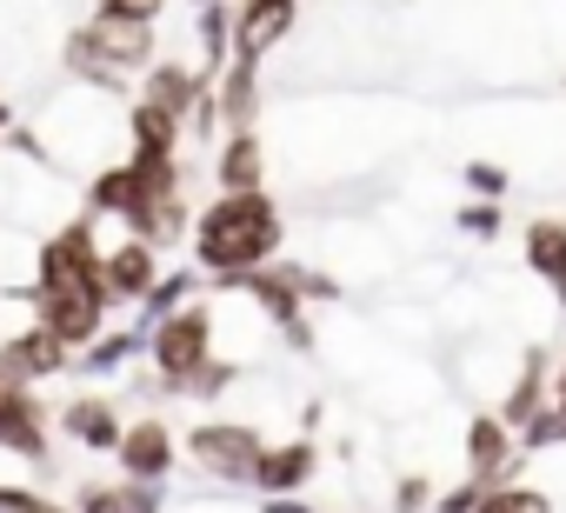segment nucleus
<instances>
[{
    "mask_svg": "<svg viewBox=\"0 0 566 513\" xmlns=\"http://www.w3.org/2000/svg\"><path fill=\"white\" fill-rule=\"evenodd\" d=\"M273 247H280V213L260 187H220V200L200 207L193 220V261L220 281L260 268Z\"/></svg>",
    "mask_w": 566,
    "mask_h": 513,
    "instance_id": "f257e3e1",
    "label": "nucleus"
},
{
    "mask_svg": "<svg viewBox=\"0 0 566 513\" xmlns=\"http://www.w3.org/2000/svg\"><path fill=\"white\" fill-rule=\"evenodd\" d=\"M147 61H154V21L127 14H94L61 41V67L94 94H120L134 74H147Z\"/></svg>",
    "mask_w": 566,
    "mask_h": 513,
    "instance_id": "f03ea898",
    "label": "nucleus"
},
{
    "mask_svg": "<svg viewBox=\"0 0 566 513\" xmlns=\"http://www.w3.org/2000/svg\"><path fill=\"white\" fill-rule=\"evenodd\" d=\"M28 281H34V287H94V281H101V227H94L87 207L67 213L54 233L34 240Z\"/></svg>",
    "mask_w": 566,
    "mask_h": 513,
    "instance_id": "7ed1b4c3",
    "label": "nucleus"
},
{
    "mask_svg": "<svg viewBox=\"0 0 566 513\" xmlns=\"http://www.w3.org/2000/svg\"><path fill=\"white\" fill-rule=\"evenodd\" d=\"M147 354H154V374L167 394H187L193 367L213 354V314L207 307H174L147 327Z\"/></svg>",
    "mask_w": 566,
    "mask_h": 513,
    "instance_id": "20e7f679",
    "label": "nucleus"
},
{
    "mask_svg": "<svg viewBox=\"0 0 566 513\" xmlns=\"http://www.w3.org/2000/svg\"><path fill=\"white\" fill-rule=\"evenodd\" d=\"M21 294H28V321H41L67 354H81V347L107 327V314H114L107 294H101V281H94V287H34V281H28Z\"/></svg>",
    "mask_w": 566,
    "mask_h": 513,
    "instance_id": "39448f33",
    "label": "nucleus"
},
{
    "mask_svg": "<svg viewBox=\"0 0 566 513\" xmlns=\"http://www.w3.org/2000/svg\"><path fill=\"white\" fill-rule=\"evenodd\" d=\"M0 453H14L28 467H54V407L21 380H0Z\"/></svg>",
    "mask_w": 566,
    "mask_h": 513,
    "instance_id": "423d86ee",
    "label": "nucleus"
},
{
    "mask_svg": "<svg viewBox=\"0 0 566 513\" xmlns=\"http://www.w3.org/2000/svg\"><path fill=\"white\" fill-rule=\"evenodd\" d=\"M154 281H160V247H154V240L127 233V240L101 247V294H107V307H134V301H147Z\"/></svg>",
    "mask_w": 566,
    "mask_h": 513,
    "instance_id": "0eeeda50",
    "label": "nucleus"
},
{
    "mask_svg": "<svg viewBox=\"0 0 566 513\" xmlns=\"http://www.w3.org/2000/svg\"><path fill=\"white\" fill-rule=\"evenodd\" d=\"M74 354L41 327V321H21L14 334H0V380H21V387H41L54 374H67Z\"/></svg>",
    "mask_w": 566,
    "mask_h": 513,
    "instance_id": "6e6552de",
    "label": "nucleus"
},
{
    "mask_svg": "<svg viewBox=\"0 0 566 513\" xmlns=\"http://www.w3.org/2000/svg\"><path fill=\"white\" fill-rule=\"evenodd\" d=\"M114 460H120V473L127 480H167L174 473V460H180V440H174V427L167 420H134V427H120V440H114Z\"/></svg>",
    "mask_w": 566,
    "mask_h": 513,
    "instance_id": "1a4fd4ad",
    "label": "nucleus"
},
{
    "mask_svg": "<svg viewBox=\"0 0 566 513\" xmlns=\"http://www.w3.org/2000/svg\"><path fill=\"white\" fill-rule=\"evenodd\" d=\"M187 453L213 473V480H247L253 453H260V433L253 427H233V420H207L187 433Z\"/></svg>",
    "mask_w": 566,
    "mask_h": 513,
    "instance_id": "9d476101",
    "label": "nucleus"
},
{
    "mask_svg": "<svg viewBox=\"0 0 566 513\" xmlns=\"http://www.w3.org/2000/svg\"><path fill=\"white\" fill-rule=\"evenodd\" d=\"M54 427L74 440V447H87V453H114V440H120V407L114 400H101V394H74V400H61L54 407Z\"/></svg>",
    "mask_w": 566,
    "mask_h": 513,
    "instance_id": "9b49d317",
    "label": "nucleus"
},
{
    "mask_svg": "<svg viewBox=\"0 0 566 513\" xmlns=\"http://www.w3.org/2000/svg\"><path fill=\"white\" fill-rule=\"evenodd\" d=\"M74 513H160V486L154 480H87L74 493Z\"/></svg>",
    "mask_w": 566,
    "mask_h": 513,
    "instance_id": "f8f14e48",
    "label": "nucleus"
},
{
    "mask_svg": "<svg viewBox=\"0 0 566 513\" xmlns=\"http://www.w3.org/2000/svg\"><path fill=\"white\" fill-rule=\"evenodd\" d=\"M207 94V81L200 74H187L180 61H147V94L140 101H154V107H167L180 127H187V114H193V101Z\"/></svg>",
    "mask_w": 566,
    "mask_h": 513,
    "instance_id": "ddd939ff",
    "label": "nucleus"
},
{
    "mask_svg": "<svg viewBox=\"0 0 566 513\" xmlns=\"http://www.w3.org/2000/svg\"><path fill=\"white\" fill-rule=\"evenodd\" d=\"M127 140H134V160H167V154H180V121L154 101H134L127 107Z\"/></svg>",
    "mask_w": 566,
    "mask_h": 513,
    "instance_id": "4468645a",
    "label": "nucleus"
},
{
    "mask_svg": "<svg viewBox=\"0 0 566 513\" xmlns=\"http://www.w3.org/2000/svg\"><path fill=\"white\" fill-rule=\"evenodd\" d=\"M307 473H314V453H307V447H273V453L260 447V453H253V467H247V480H253V486H266V493H294Z\"/></svg>",
    "mask_w": 566,
    "mask_h": 513,
    "instance_id": "2eb2a0df",
    "label": "nucleus"
},
{
    "mask_svg": "<svg viewBox=\"0 0 566 513\" xmlns=\"http://www.w3.org/2000/svg\"><path fill=\"white\" fill-rule=\"evenodd\" d=\"M220 187H260V140L247 127H233V140L220 147Z\"/></svg>",
    "mask_w": 566,
    "mask_h": 513,
    "instance_id": "dca6fc26",
    "label": "nucleus"
},
{
    "mask_svg": "<svg viewBox=\"0 0 566 513\" xmlns=\"http://www.w3.org/2000/svg\"><path fill=\"white\" fill-rule=\"evenodd\" d=\"M167 0H94V14H127V21H160Z\"/></svg>",
    "mask_w": 566,
    "mask_h": 513,
    "instance_id": "f3484780",
    "label": "nucleus"
},
{
    "mask_svg": "<svg viewBox=\"0 0 566 513\" xmlns=\"http://www.w3.org/2000/svg\"><path fill=\"white\" fill-rule=\"evenodd\" d=\"M14 513H74V506H67V500H48V493H34V486H28V500H21Z\"/></svg>",
    "mask_w": 566,
    "mask_h": 513,
    "instance_id": "a211bd4d",
    "label": "nucleus"
},
{
    "mask_svg": "<svg viewBox=\"0 0 566 513\" xmlns=\"http://www.w3.org/2000/svg\"><path fill=\"white\" fill-rule=\"evenodd\" d=\"M21 500H28V486H21V480H0V513H14Z\"/></svg>",
    "mask_w": 566,
    "mask_h": 513,
    "instance_id": "6ab92c4d",
    "label": "nucleus"
},
{
    "mask_svg": "<svg viewBox=\"0 0 566 513\" xmlns=\"http://www.w3.org/2000/svg\"><path fill=\"white\" fill-rule=\"evenodd\" d=\"M8 127H14V107H8V101H0V134H8Z\"/></svg>",
    "mask_w": 566,
    "mask_h": 513,
    "instance_id": "aec40b11",
    "label": "nucleus"
},
{
    "mask_svg": "<svg viewBox=\"0 0 566 513\" xmlns=\"http://www.w3.org/2000/svg\"><path fill=\"white\" fill-rule=\"evenodd\" d=\"M193 8H207V0H193Z\"/></svg>",
    "mask_w": 566,
    "mask_h": 513,
    "instance_id": "412c9836",
    "label": "nucleus"
}]
</instances>
